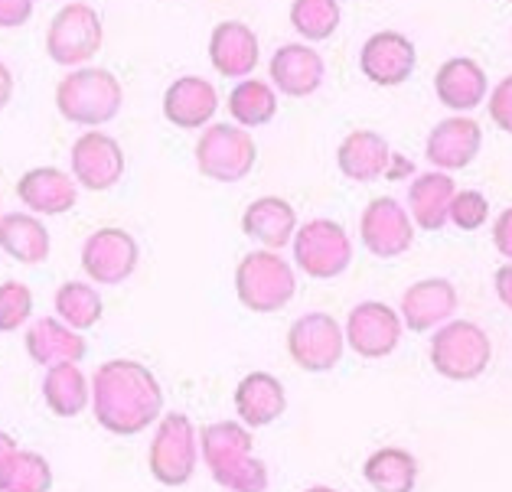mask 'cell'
I'll return each mask as SVG.
<instances>
[{
  "label": "cell",
  "mask_w": 512,
  "mask_h": 492,
  "mask_svg": "<svg viewBox=\"0 0 512 492\" xmlns=\"http://www.w3.org/2000/svg\"><path fill=\"white\" fill-rule=\"evenodd\" d=\"M92 411L95 421L115 437H134L147 431L164 414V388L157 375L137 359H108L95 369Z\"/></svg>",
  "instance_id": "cell-1"
},
{
  "label": "cell",
  "mask_w": 512,
  "mask_h": 492,
  "mask_svg": "<svg viewBox=\"0 0 512 492\" xmlns=\"http://www.w3.org/2000/svg\"><path fill=\"white\" fill-rule=\"evenodd\" d=\"M199 457L212 479L232 492H265L268 466L255 457V437L242 421H216L199 431Z\"/></svg>",
  "instance_id": "cell-2"
},
{
  "label": "cell",
  "mask_w": 512,
  "mask_h": 492,
  "mask_svg": "<svg viewBox=\"0 0 512 492\" xmlns=\"http://www.w3.org/2000/svg\"><path fill=\"white\" fill-rule=\"evenodd\" d=\"M124 105V88L115 72L98 66H79L62 75L56 85V108L69 124L82 128H102L111 118H118Z\"/></svg>",
  "instance_id": "cell-3"
},
{
  "label": "cell",
  "mask_w": 512,
  "mask_h": 492,
  "mask_svg": "<svg viewBox=\"0 0 512 492\" xmlns=\"http://www.w3.org/2000/svg\"><path fill=\"white\" fill-rule=\"evenodd\" d=\"M235 294L252 313H278L297 294V274L278 251L255 248L235 268Z\"/></svg>",
  "instance_id": "cell-4"
},
{
  "label": "cell",
  "mask_w": 512,
  "mask_h": 492,
  "mask_svg": "<svg viewBox=\"0 0 512 492\" xmlns=\"http://www.w3.org/2000/svg\"><path fill=\"white\" fill-rule=\"evenodd\" d=\"M490 359V336L470 320H447L431 336V365L447 382H473L490 369Z\"/></svg>",
  "instance_id": "cell-5"
},
{
  "label": "cell",
  "mask_w": 512,
  "mask_h": 492,
  "mask_svg": "<svg viewBox=\"0 0 512 492\" xmlns=\"http://www.w3.org/2000/svg\"><path fill=\"white\" fill-rule=\"evenodd\" d=\"M196 463H199V444H196L193 421L180 411L160 414L151 450H147L151 476L160 486L177 489V486H186L193 479Z\"/></svg>",
  "instance_id": "cell-6"
},
{
  "label": "cell",
  "mask_w": 512,
  "mask_h": 492,
  "mask_svg": "<svg viewBox=\"0 0 512 492\" xmlns=\"http://www.w3.org/2000/svg\"><path fill=\"white\" fill-rule=\"evenodd\" d=\"M258 147L239 124H209L196 141V167L206 180L239 183L252 173Z\"/></svg>",
  "instance_id": "cell-7"
},
{
  "label": "cell",
  "mask_w": 512,
  "mask_h": 492,
  "mask_svg": "<svg viewBox=\"0 0 512 492\" xmlns=\"http://www.w3.org/2000/svg\"><path fill=\"white\" fill-rule=\"evenodd\" d=\"M102 40H105V30H102V17L95 14V7L66 4L53 20H49L46 56L53 59L56 66L79 69L98 56Z\"/></svg>",
  "instance_id": "cell-8"
},
{
  "label": "cell",
  "mask_w": 512,
  "mask_h": 492,
  "mask_svg": "<svg viewBox=\"0 0 512 492\" xmlns=\"http://www.w3.org/2000/svg\"><path fill=\"white\" fill-rule=\"evenodd\" d=\"M294 264L314 281H330L340 277L349 261H353V242L340 222L333 219H314L304 222L294 232Z\"/></svg>",
  "instance_id": "cell-9"
},
{
  "label": "cell",
  "mask_w": 512,
  "mask_h": 492,
  "mask_svg": "<svg viewBox=\"0 0 512 492\" xmlns=\"http://www.w3.org/2000/svg\"><path fill=\"white\" fill-rule=\"evenodd\" d=\"M346 349L343 326L330 313H304L287 330V356L304 372H330L340 365Z\"/></svg>",
  "instance_id": "cell-10"
},
{
  "label": "cell",
  "mask_w": 512,
  "mask_h": 492,
  "mask_svg": "<svg viewBox=\"0 0 512 492\" xmlns=\"http://www.w3.org/2000/svg\"><path fill=\"white\" fill-rule=\"evenodd\" d=\"M141 261V248L131 232L118 229V225H105V229L92 232L82 245V271L89 281L115 287L124 284L137 271Z\"/></svg>",
  "instance_id": "cell-11"
},
{
  "label": "cell",
  "mask_w": 512,
  "mask_h": 492,
  "mask_svg": "<svg viewBox=\"0 0 512 492\" xmlns=\"http://www.w3.org/2000/svg\"><path fill=\"white\" fill-rule=\"evenodd\" d=\"M402 330L405 326H402V317H398V310L382 304V300H366V304L349 310L343 336H346V346L353 349L356 356L385 359L402 343Z\"/></svg>",
  "instance_id": "cell-12"
},
{
  "label": "cell",
  "mask_w": 512,
  "mask_h": 492,
  "mask_svg": "<svg viewBox=\"0 0 512 492\" xmlns=\"http://www.w3.org/2000/svg\"><path fill=\"white\" fill-rule=\"evenodd\" d=\"M72 180L89 193H108L124 176V150L105 131H85L72 144Z\"/></svg>",
  "instance_id": "cell-13"
},
{
  "label": "cell",
  "mask_w": 512,
  "mask_h": 492,
  "mask_svg": "<svg viewBox=\"0 0 512 492\" xmlns=\"http://www.w3.org/2000/svg\"><path fill=\"white\" fill-rule=\"evenodd\" d=\"M359 235L376 258H398L405 255L415 242V222H411L408 209L392 196H376L362 209Z\"/></svg>",
  "instance_id": "cell-14"
},
{
  "label": "cell",
  "mask_w": 512,
  "mask_h": 492,
  "mask_svg": "<svg viewBox=\"0 0 512 492\" xmlns=\"http://www.w3.org/2000/svg\"><path fill=\"white\" fill-rule=\"evenodd\" d=\"M415 62H418L415 43L398 30L372 33L366 40V46H362V53H359L362 75L379 88H395V85L408 82L411 72H415Z\"/></svg>",
  "instance_id": "cell-15"
},
{
  "label": "cell",
  "mask_w": 512,
  "mask_h": 492,
  "mask_svg": "<svg viewBox=\"0 0 512 492\" xmlns=\"http://www.w3.org/2000/svg\"><path fill=\"white\" fill-rule=\"evenodd\" d=\"M457 287L444 277H424V281H415L405 294H402V326L411 333H428L434 326H441L454 317L457 310Z\"/></svg>",
  "instance_id": "cell-16"
},
{
  "label": "cell",
  "mask_w": 512,
  "mask_h": 492,
  "mask_svg": "<svg viewBox=\"0 0 512 492\" xmlns=\"http://www.w3.org/2000/svg\"><path fill=\"white\" fill-rule=\"evenodd\" d=\"M483 147V128L473 118H444L441 124H434L424 144V157L431 167L441 173L447 170H467L477 160Z\"/></svg>",
  "instance_id": "cell-17"
},
{
  "label": "cell",
  "mask_w": 512,
  "mask_h": 492,
  "mask_svg": "<svg viewBox=\"0 0 512 492\" xmlns=\"http://www.w3.org/2000/svg\"><path fill=\"white\" fill-rule=\"evenodd\" d=\"M17 199L33 216H66L79 203V183L59 167H33L17 180Z\"/></svg>",
  "instance_id": "cell-18"
},
{
  "label": "cell",
  "mask_w": 512,
  "mask_h": 492,
  "mask_svg": "<svg viewBox=\"0 0 512 492\" xmlns=\"http://www.w3.org/2000/svg\"><path fill=\"white\" fill-rule=\"evenodd\" d=\"M261 46L255 30L242 20H222L209 36V62L226 79H248L258 69Z\"/></svg>",
  "instance_id": "cell-19"
},
{
  "label": "cell",
  "mask_w": 512,
  "mask_h": 492,
  "mask_svg": "<svg viewBox=\"0 0 512 492\" xmlns=\"http://www.w3.org/2000/svg\"><path fill=\"white\" fill-rule=\"evenodd\" d=\"M219 111L216 85L203 75H183L164 92V118L180 131L209 128Z\"/></svg>",
  "instance_id": "cell-20"
},
{
  "label": "cell",
  "mask_w": 512,
  "mask_h": 492,
  "mask_svg": "<svg viewBox=\"0 0 512 492\" xmlns=\"http://www.w3.org/2000/svg\"><path fill=\"white\" fill-rule=\"evenodd\" d=\"M268 75L278 92L291 98H307V95H314L323 82V59L314 46L287 43L271 56Z\"/></svg>",
  "instance_id": "cell-21"
},
{
  "label": "cell",
  "mask_w": 512,
  "mask_h": 492,
  "mask_svg": "<svg viewBox=\"0 0 512 492\" xmlns=\"http://www.w3.org/2000/svg\"><path fill=\"white\" fill-rule=\"evenodd\" d=\"M434 92L444 108L451 111H473L486 95H490V79L477 59L457 56L447 59L434 75Z\"/></svg>",
  "instance_id": "cell-22"
},
{
  "label": "cell",
  "mask_w": 512,
  "mask_h": 492,
  "mask_svg": "<svg viewBox=\"0 0 512 492\" xmlns=\"http://www.w3.org/2000/svg\"><path fill=\"white\" fill-rule=\"evenodd\" d=\"M23 346H27V356L36 365H59V362H82L89 343L79 330H72L59 317H43L27 326V336H23Z\"/></svg>",
  "instance_id": "cell-23"
},
{
  "label": "cell",
  "mask_w": 512,
  "mask_h": 492,
  "mask_svg": "<svg viewBox=\"0 0 512 492\" xmlns=\"http://www.w3.org/2000/svg\"><path fill=\"white\" fill-rule=\"evenodd\" d=\"M235 411L245 427H268L287 411V391L271 372H248L235 388Z\"/></svg>",
  "instance_id": "cell-24"
},
{
  "label": "cell",
  "mask_w": 512,
  "mask_h": 492,
  "mask_svg": "<svg viewBox=\"0 0 512 492\" xmlns=\"http://www.w3.org/2000/svg\"><path fill=\"white\" fill-rule=\"evenodd\" d=\"M242 232L258 242L261 248L278 251L294 238L297 232V212L281 196H261L248 203L242 212Z\"/></svg>",
  "instance_id": "cell-25"
},
{
  "label": "cell",
  "mask_w": 512,
  "mask_h": 492,
  "mask_svg": "<svg viewBox=\"0 0 512 492\" xmlns=\"http://www.w3.org/2000/svg\"><path fill=\"white\" fill-rule=\"evenodd\" d=\"M392 160V147L382 134L376 131H353L343 137L340 150H336V163H340V173L353 183H372L385 176Z\"/></svg>",
  "instance_id": "cell-26"
},
{
  "label": "cell",
  "mask_w": 512,
  "mask_h": 492,
  "mask_svg": "<svg viewBox=\"0 0 512 492\" xmlns=\"http://www.w3.org/2000/svg\"><path fill=\"white\" fill-rule=\"evenodd\" d=\"M457 193V183L451 173L431 170L421 173L408 189V216L411 222L424 232H437L447 225V209H451V199Z\"/></svg>",
  "instance_id": "cell-27"
},
{
  "label": "cell",
  "mask_w": 512,
  "mask_h": 492,
  "mask_svg": "<svg viewBox=\"0 0 512 492\" xmlns=\"http://www.w3.org/2000/svg\"><path fill=\"white\" fill-rule=\"evenodd\" d=\"M43 401L56 418H79L92 405V382L79 369V362L49 365L43 378Z\"/></svg>",
  "instance_id": "cell-28"
},
{
  "label": "cell",
  "mask_w": 512,
  "mask_h": 492,
  "mask_svg": "<svg viewBox=\"0 0 512 492\" xmlns=\"http://www.w3.org/2000/svg\"><path fill=\"white\" fill-rule=\"evenodd\" d=\"M0 251L17 264H43L49 258V229L33 212L0 216Z\"/></svg>",
  "instance_id": "cell-29"
},
{
  "label": "cell",
  "mask_w": 512,
  "mask_h": 492,
  "mask_svg": "<svg viewBox=\"0 0 512 492\" xmlns=\"http://www.w3.org/2000/svg\"><path fill=\"white\" fill-rule=\"evenodd\" d=\"M362 476L376 492H415L418 460L402 447H382L362 463Z\"/></svg>",
  "instance_id": "cell-30"
},
{
  "label": "cell",
  "mask_w": 512,
  "mask_h": 492,
  "mask_svg": "<svg viewBox=\"0 0 512 492\" xmlns=\"http://www.w3.org/2000/svg\"><path fill=\"white\" fill-rule=\"evenodd\" d=\"M278 111V92L261 79H242L229 92V115L239 128H261Z\"/></svg>",
  "instance_id": "cell-31"
},
{
  "label": "cell",
  "mask_w": 512,
  "mask_h": 492,
  "mask_svg": "<svg viewBox=\"0 0 512 492\" xmlns=\"http://www.w3.org/2000/svg\"><path fill=\"white\" fill-rule=\"evenodd\" d=\"M53 304H56V317L79 333L98 326V320H102V313H105V304H102V297H98V290L85 281H66L56 290Z\"/></svg>",
  "instance_id": "cell-32"
},
{
  "label": "cell",
  "mask_w": 512,
  "mask_h": 492,
  "mask_svg": "<svg viewBox=\"0 0 512 492\" xmlns=\"http://www.w3.org/2000/svg\"><path fill=\"white\" fill-rule=\"evenodd\" d=\"M343 10L336 0H294L291 4V27L297 36L310 43H323L340 30Z\"/></svg>",
  "instance_id": "cell-33"
},
{
  "label": "cell",
  "mask_w": 512,
  "mask_h": 492,
  "mask_svg": "<svg viewBox=\"0 0 512 492\" xmlns=\"http://www.w3.org/2000/svg\"><path fill=\"white\" fill-rule=\"evenodd\" d=\"M53 489V466L36 450H17L10 463L4 492H49Z\"/></svg>",
  "instance_id": "cell-34"
},
{
  "label": "cell",
  "mask_w": 512,
  "mask_h": 492,
  "mask_svg": "<svg viewBox=\"0 0 512 492\" xmlns=\"http://www.w3.org/2000/svg\"><path fill=\"white\" fill-rule=\"evenodd\" d=\"M33 317V290L23 281L0 284V333H17Z\"/></svg>",
  "instance_id": "cell-35"
},
{
  "label": "cell",
  "mask_w": 512,
  "mask_h": 492,
  "mask_svg": "<svg viewBox=\"0 0 512 492\" xmlns=\"http://www.w3.org/2000/svg\"><path fill=\"white\" fill-rule=\"evenodd\" d=\"M447 222H454L460 232H477L490 222V203L477 189H457L447 209Z\"/></svg>",
  "instance_id": "cell-36"
},
{
  "label": "cell",
  "mask_w": 512,
  "mask_h": 492,
  "mask_svg": "<svg viewBox=\"0 0 512 492\" xmlns=\"http://www.w3.org/2000/svg\"><path fill=\"white\" fill-rule=\"evenodd\" d=\"M490 118L499 131L512 134V75H506L490 92Z\"/></svg>",
  "instance_id": "cell-37"
},
{
  "label": "cell",
  "mask_w": 512,
  "mask_h": 492,
  "mask_svg": "<svg viewBox=\"0 0 512 492\" xmlns=\"http://www.w3.org/2000/svg\"><path fill=\"white\" fill-rule=\"evenodd\" d=\"M33 17V0H0V27L17 30Z\"/></svg>",
  "instance_id": "cell-38"
},
{
  "label": "cell",
  "mask_w": 512,
  "mask_h": 492,
  "mask_svg": "<svg viewBox=\"0 0 512 492\" xmlns=\"http://www.w3.org/2000/svg\"><path fill=\"white\" fill-rule=\"evenodd\" d=\"M493 245H496L499 255L512 261V206L499 212L496 222H493Z\"/></svg>",
  "instance_id": "cell-39"
},
{
  "label": "cell",
  "mask_w": 512,
  "mask_h": 492,
  "mask_svg": "<svg viewBox=\"0 0 512 492\" xmlns=\"http://www.w3.org/2000/svg\"><path fill=\"white\" fill-rule=\"evenodd\" d=\"M493 287H496V297L503 300V307L512 310V261L509 264H499V268H496Z\"/></svg>",
  "instance_id": "cell-40"
},
{
  "label": "cell",
  "mask_w": 512,
  "mask_h": 492,
  "mask_svg": "<svg viewBox=\"0 0 512 492\" xmlns=\"http://www.w3.org/2000/svg\"><path fill=\"white\" fill-rule=\"evenodd\" d=\"M17 440L10 437L7 431H0V492H4V483H7V473H10V463L17 457Z\"/></svg>",
  "instance_id": "cell-41"
},
{
  "label": "cell",
  "mask_w": 512,
  "mask_h": 492,
  "mask_svg": "<svg viewBox=\"0 0 512 492\" xmlns=\"http://www.w3.org/2000/svg\"><path fill=\"white\" fill-rule=\"evenodd\" d=\"M10 98H14V72L0 62V111L10 105Z\"/></svg>",
  "instance_id": "cell-42"
},
{
  "label": "cell",
  "mask_w": 512,
  "mask_h": 492,
  "mask_svg": "<svg viewBox=\"0 0 512 492\" xmlns=\"http://www.w3.org/2000/svg\"><path fill=\"white\" fill-rule=\"evenodd\" d=\"M408 173H411V163H408L405 157L392 154V160H389V170H385V176H389V180H402V176H408Z\"/></svg>",
  "instance_id": "cell-43"
},
{
  "label": "cell",
  "mask_w": 512,
  "mask_h": 492,
  "mask_svg": "<svg viewBox=\"0 0 512 492\" xmlns=\"http://www.w3.org/2000/svg\"><path fill=\"white\" fill-rule=\"evenodd\" d=\"M304 492H340V489H330V486H310V489H304Z\"/></svg>",
  "instance_id": "cell-44"
},
{
  "label": "cell",
  "mask_w": 512,
  "mask_h": 492,
  "mask_svg": "<svg viewBox=\"0 0 512 492\" xmlns=\"http://www.w3.org/2000/svg\"><path fill=\"white\" fill-rule=\"evenodd\" d=\"M0 199H4V196H0Z\"/></svg>",
  "instance_id": "cell-45"
},
{
  "label": "cell",
  "mask_w": 512,
  "mask_h": 492,
  "mask_svg": "<svg viewBox=\"0 0 512 492\" xmlns=\"http://www.w3.org/2000/svg\"><path fill=\"white\" fill-rule=\"evenodd\" d=\"M509 4H512V0H509Z\"/></svg>",
  "instance_id": "cell-46"
}]
</instances>
